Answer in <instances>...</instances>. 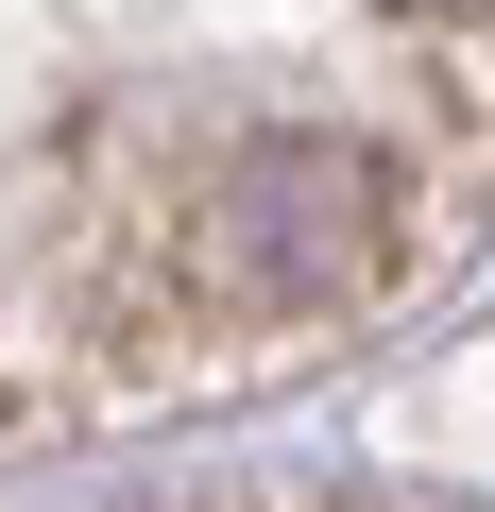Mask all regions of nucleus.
Here are the masks:
<instances>
[{
	"instance_id": "nucleus-1",
	"label": "nucleus",
	"mask_w": 495,
	"mask_h": 512,
	"mask_svg": "<svg viewBox=\"0 0 495 512\" xmlns=\"http://www.w3.org/2000/svg\"><path fill=\"white\" fill-rule=\"evenodd\" d=\"M171 222V274L222 342H274V325H342L376 291H410L444 256V171L393 154V137H325V120H274L188 171Z\"/></svg>"
}]
</instances>
